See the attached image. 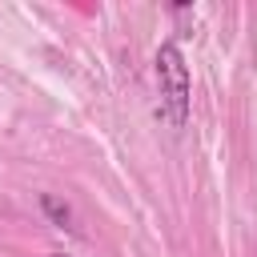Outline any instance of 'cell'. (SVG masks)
<instances>
[{
    "label": "cell",
    "instance_id": "obj_1",
    "mask_svg": "<svg viewBox=\"0 0 257 257\" xmlns=\"http://www.w3.org/2000/svg\"><path fill=\"white\" fill-rule=\"evenodd\" d=\"M157 80H161V112L173 128L185 124L189 116V68L177 44H161L157 52Z\"/></svg>",
    "mask_w": 257,
    "mask_h": 257
},
{
    "label": "cell",
    "instance_id": "obj_2",
    "mask_svg": "<svg viewBox=\"0 0 257 257\" xmlns=\"http://www.w3.org/2000/svg\"><path fill=\"white\" fill-rule=\"evenodd\" d=\"M40 205H44V213H48V217H52V221H56L60 229H64V225L72 229V213H68V205H60V201H56L52 193H44V197H40Z\"/></svg>",
    "mask_w": 257,
    "mask_h": 257
},
{
    "label": "cell",
    "instance_id": "obj_3",
    "mask_svg": "<svg viewBox=\"0 0 257 257\" xmlns=\"http://www.w3.org/2000/svg\"><path fill=\"white\" fill-rule=\"evenodd\" d=\"M52 257H68V253H52Z\"/></svg>",
    "mask_w": 257,
    "mask_h": 257
}]
</instances>
